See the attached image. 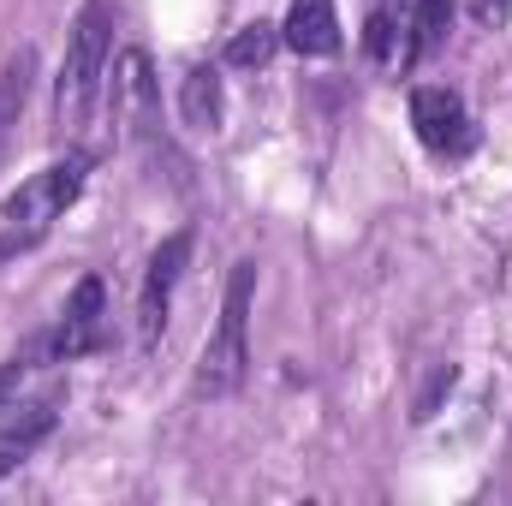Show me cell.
<instances>
[{"instance_id": "obj_1", "label": "cell", "mask_w": 512, "mask_h": 506, "mask_svg": "<svg viewBox=\"0 0 512 506\" xmlns=\"http://www.w3.org/2000/svg\"><path fill=\"white\" fill-rule=\"evenodd\" d=\"M453 24V0H370L364 54L382 72H411Z\"/></svg>"}, {"instance_id": "obj_2", "label": "cell", "mask_w": 512, "mask_h": 506, "mask_svg": "<svg viewBox=\"0 0 512 506\" xmlns=\"http://www.w3.org/2000/svg\"><path fill=\"white\" fill-rule=\"evenodd\" d=\"M84 173H90V155H66V161H54V167H42L6 209H0V262H12V256L36 251L42 239H48V227L72 209V197L84 191Z\"/></svg>"}, {"instance_id": "obj_3", "label": "cell", "mask_w": 512, "mask_h": 506, "mask_svg": "<svg viewBox=\"0 0 512 506\" xmlns=\"http://www.w3.org/2000/svg\"><path fill=\"white\" fill-rule=\"evenodd\" d=\"M251 298H256V262H233L227 274V298H221V322L197 352V393L203 399H227L239 393L245 364H251Z\"/></svg>"}, {"instance_id": "obj_4", "label": "cell", "mask_w": 512, "mask_h": 506, "mask_svg": "<svg viewBox=\"0 0 512 506\" xmlns=\"http://www.w3.org/2000/svg\"><path fill=\"white\" fill-rule=\"evenodd\" d=\"M108 42H114V18L102 0H90L78 18H72V36H66V60H60V78H54V120L72 131L84 126L96 90H102V72H108Z\"/></svg>"}, {"instance_id": "obj_5", "label": "cell", "mask_w": 512, "mask_h": 506, "mask_svg": "<svg viewBox=\"0 0 512 506\" xmlns=\"http://www.w3.org/2000/svg\"><path fill=\"white\" fill-rule=\"evenodd\" d=\"M102 340H108V286H102V274H84V280L72 286V298H66L54 334H42L24 358H30V364H72V358L96 352Z\"/></svg>"}, {"instance_id": "obj_6", "label": "cell", "mask_w": 512, "mask_h": 506, "mask_svg": "<svg viewBox=\"0 0 512 506\" xmlns=\"http://www.w3.org/2000/svg\"><path fill=\"white\" fill-rule=\"evenodd\" d=\"M411 126H417V137H423L429 155H447V161L471 155V143H477V126H471L465 96L447 90V84H423V90H411Z\"/></svg>"}, {"instance_id": "obj_7", "label": "cell", "mask_w": 512, "mask_h": 506, "mask_svg": "<svg viewBox=\"0 0 512 506\" xmlns=\"http://www.w3.org/2000/svg\"><path fill=\"white\" fill-rule=\"evenodd\" d=\"M191 245H197L191 233H173L149 256V274H143V292H137V340H143V352H155V340L167 328V304H173V286H179V274L191 262Z\"/></svg>"}, {"instance_id": "obj_8", "label": "cell", "mask_w": 512, "mask_h": 506, "mask_svg": "<svg viewBox=\"0 0 512 506\" xmlns=\"http://www.w3.org/2000/svg\"><path fill=\"white\" fill-rule=\"evenodd\" d=\"M280 42L298 48V54H334L340 48V12H334V0H292L286 24H280Z\"/></svg>"}, {"instance_id": "obj_9", "label": "cell", "mask_w": 512, "mask_h": 506, "mask_svg": "<svg viewBox=\"0 0 512 506\" xmlns=\"http://www.w3.org/2000/svg\"><path fill=\"white\" fill-rule=\"evenodd\" d=\"M48 435H54V399H36V405L12 411L6 429H0V477H12Z\"/></svg>"}, {"instance_id": "obj_10", "label": "cell", "mask_w": 512, "mask_h": 506, "mask_svg": "<svg viewBox=\"0 0 512 506\" xmlns=\"http://www.w3.org/2000/svg\"><path fill=\"white\" fill-rule=\"evenodd\" d=\"M108 96H114V120H143V114H149L155 78H149V54H143V48H126V54L114 60Z\"/></svg>"}, {"instance_id": "obj_11", "label": "cell", "mask_w": 512, "mask_h": 506, "mask_svg": "<svg viewBox=\"0 0 512 506\" xmlns=\"http://www.w3.org/2000/svg\"><path fill=\"white\" fill-rule=\"evenodd\" d=\"M179 114H185V126H197V131H221L227 90H221L215 66H191V72H185V84H179Z\"/></svg>"}, {"instance_id": "obj_12", "label": "cell", "mask_w": 512, "mask_h": 506, "mask_svg": "<svg viewBox=\"0 0 512 506\" xmlns=\"http://www.w3.org/2000/svg\"><path fill=\"white\" fill-rule=\"evenodd\" d=\"M280 48V24H245V30H233V42H227V66H239V72H251V66H268V54Z\"/></svg>"}, {"instance_id": "obj_13", "label": "cell", "mask_w": 512, "mask_h": 506, "mask_svg": "<svg viewBox=\"0 0 512 506\" xmlns=\"http://www.w3.org/2000/svg\"><path fill=\"white\" fill-rule=\"evenodd\" d=\"M30 72H36V54L18 48V54L6 60V72H0V126L12 120V108H24V96H30Z\"/></svg>"}, {"instance_id": "obj_14", "label": "cell", "mask_w": 512, "mask_h": 506, "mask_svg": "<svg viewBox=\"0 0 512 506\" xmlns=\"http://www.w3.org/2000/svg\"><path fill=\"white\" fill-rule=\"evenodd\" d=\"M24 370H30V358H6V364H0V411H12V393H18Z\"/></svg>"}, {"instance_id": "obj_15", "label": "cell", "mask_w": 512, "mask_h": 506, "mask_svg": "<svg viewBox=\"0 0 512 506\" xmlns=\"http://www.w3.org/2000/svg\"><path fill=\"white\" fill-rule=\"evenodd\" d=\"M507 12H512V0H471V18H477V24H489V30H495Z\"/></svg>"}]
</instances>
